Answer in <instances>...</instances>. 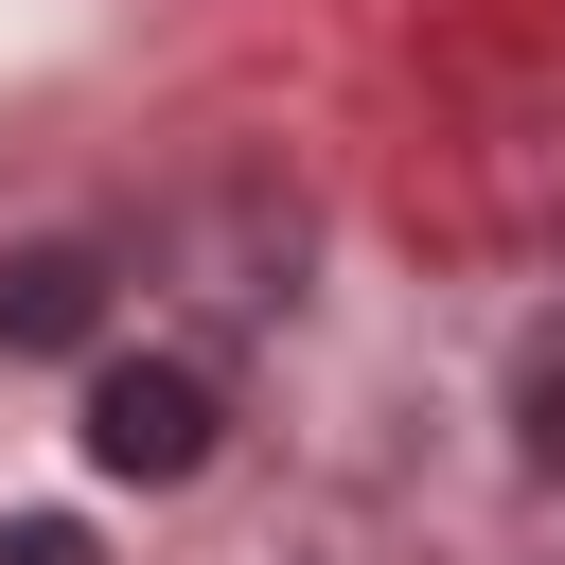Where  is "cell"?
I'll return each instance as SVG.
<instances>
[{"label": "cell", "mask_w": 565, "mask_h": 565, "mask_svg": "<svg viewBox=\"0 0 565 565\" xmlns=\"http://www.w3.org/2000/svg\"><path fill=\"white\" fill-rule=\"evenodd\" d=\"M212 441H230V353H212V335H141V353L88 371V459H106V477L177 494Z\"/></svg>", "instance_id": "obj_1"}, {"label": "cell", "mask_w": 565, "mask_h": 565, "mask_svg": "<svg viewBox=\"0 0 565 565\" xmlns=\"http://www.w3.org/2000/svg\"><path fill=\"white\" fill-rule=\"evenodd\" d=\"M88 335H106V247H71V230L0 247V353H88Z\"/></svg>", "instance_id": "obj_2"}, {"label": "cell", "mask_w": 565, "mask_h": 565, "mask_svg": "<svg viewBox=\"0 0 565 565\" xmlns=\"http://www.w3.org/2000/svg\"><path fill=\"white\" fill-rule=\"evenodd\" d=\"M512 424H530V459L565 477V318H547V335L512 353Z\"/></svg>", "instance_id": "obj_3"}, {"label": "cell", "mask_w": 565, "mask_h": 565, "mask_svg": "<svg viewBox=\"0 0 565 565\" xmlns=\"http://www.w3.org/2000/svg\"><path fill=\"white\" fill-rule=\"evenodd\" d=\"M0 565H88V530H71V512H18V530H0Z\"/></svg>", "instance_id": "obj_4"}]
</instances>
